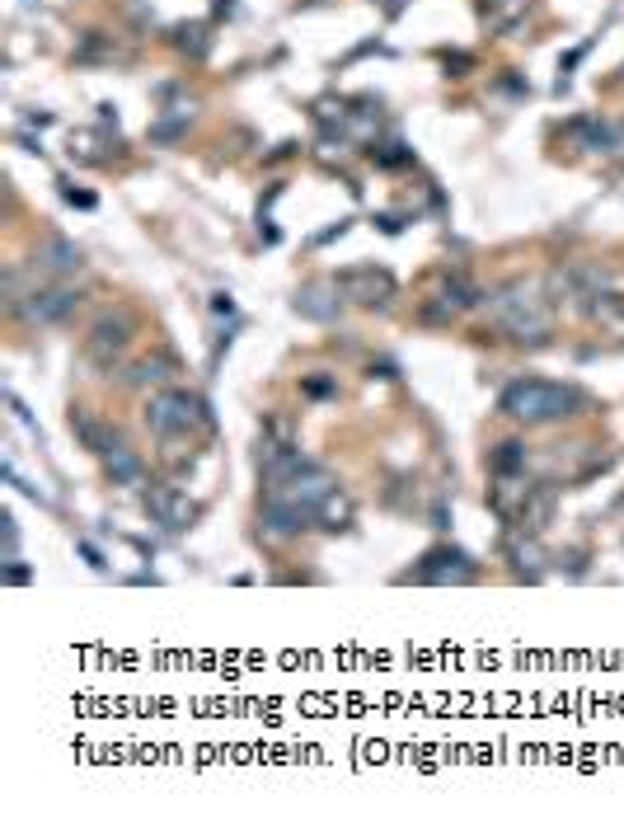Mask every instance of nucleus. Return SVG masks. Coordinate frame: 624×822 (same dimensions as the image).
I'll return each mask as SVG.
<instances>
[{
	"instance_id": "nucleus-1",
	"label": "nucleus",
	"mask_w": 624,
	"mask_h": 822,
	"mask_svg": "<svg viewBox=\"0 0 624 822\" xmlns=\"http://www.w3.org/2000/svg\"><path fill=\"white\" fill-rule=\"evenodd\" d=\"M488 315H493V325L503 329L512 343H549V311L545 301L535 296L531 282H507L498 292L488 296Z\"/></svg>"
},
{
	"instance_id": "nucleus-2",
	"label": "nucleus",
	"mask_w": 624,
	"mask_h": 822,
	"mask_svg": "<svg viewBox=\"0 0 624 822\" xmlns=\"http://www.w3.org/2000/svg\"><path fill=\"white\" fill-rule=\"evenodd\" d=\"M498 409H503L507 419L526 423V428H535V423H559V419H573L582 409V390L554 386V381H512V386L503 390Z\"/></svg>"
},
{
	"instance_id": "nucleus-3",
	"label": "nucleus",
	"mask_w": 624,
	"mask_h": 822,
	"mask_svg": "<svg viewBox=\"0 0 624 822\" xmlns=\"http://www.w3.org/2000/svg\"><path fill=\"white\" fill-rule=\"evenodd\" d=\"M146 428L155 437H188V433H207L212 428V409L207 400L188 395V390H160L146 404Z\"/></svg>"
},
{
	"instance_id": "nucleus-4",
	"label": "nucleus",
	"mask_w": 624,
	"mask_h": 822,
	"mask_svg": "<svg viewBox=\"0 0 624 822\" xmlns=\"http://www.w3.org/2000/svg\"><path fill=\"white\" fill-rule=\"evenodd\" d=\"M132 348V320L127 315H104L99 325L90 329V339H85V362H90L94 372H113L122 357Z\"/></svg>"
},
{
	"instance_id": "nucleus-5",
	"label": "nucleus",
	"mask_w": 624,
	"mask_h": 822,
	"mask_svg": "<svg viewBox=\"0 0 624 822\" xmlns=\"http://www.w3.org/2000/svg\"><path fill=\"white\" fill-rule=\"evenodd\" d=\"M338 287H343V301H352V306H390L395 301V278L376 264H357L348 273H338Z\"/></svg>"
},
{
	"instance_id": "nucleus-6",
	"label": "nucleus",
	"mask_w": 624,
	"mask_h": 822,
	"mask_svg": "<svg viewBox=\"0 0 624 822\" xmlns=\"http://www.w3.org/2000/svg\"><path fill=\"white\" fill-rule=\"evenodd\" d=\"M146 512H151L165 531H188L198 522V503H193L188 489H179V484H151V489H146Z\"/></svg>"
},
{
	"instance_id": "nucleus-7",
	"label": "nucleus",
	"mask_w": 624,
	"mask_h": 822,
	"mask_svg": "<svg viewBox=\"0 0 624 822\" xmlns=\"http://www.w3.org/2000/svg\"><path fill=\"white\" fill-rule=\"evenodd\" d=\"M474 574H479V569H474V559L465 555V550H451V545L427 550V555L418 559V569H413V578H418V583H470Z\"/></svg>"
},
{
	"instance_id": "nucleus-8",
	"label": "nucleus",
	"mask_w": 624,
	"mask_h": 822,
	"mask_svg": "<svg viewBox=\"0 0 624 822\" xmlns=\"http://www.w3.org/2000/svg\"><path fill=\"white\" fill-rule=\"evenodd\" d=\"M76 306H80L76 287H61V282H52V287H38V292L19 306V315H24L29 325H57V320H66Z\"/></svg>"
},
{
	"instance_id": "nucleus-9",
	"label": "nucleus",
	"mask_w": 624,
	"mask_h": 822,
	"mask_svg": "<svg viewBox=\"0 0 624 822\" xmlns=\"http://www.w3.org/2000/svg\"><path fill=\"white\" fill-rule=\"evenodd\" d=\"M554 508H559V489H554V484H535V489H526V494H521V503H517L521 531L540 536V531L554 522Z\"/></svg>"
},
{
	"instance_id": "nucleus-10",
	"label": "nucleus",
	"mask_w": 624,
	"mask_h": 822,
	"mask_svg": "<svg viewBox=\"0 0 624 822\" xmlns=\"http://www.w3.org/2000/svg\"><path fill=\"white\" fill-rule=\"evenodd\" d=\"M343 287L338 282H310V287H301L296 292V315H305V320H320V325H329V320H338V311H343Z\"/></svg>"
},
{
	"instance_id": "nucleus-11",
	"label": "nucleus",
	"mask_w": 624,
	"mask_h": 822,
	"mask_svg": "<svg viewBox=\"0 0 624 822\" xmlns=\"http://www.w3.org/2000/svg\"><path fill=\"white\" fill-rule=\"evenodd\" d=\"M474 301H479V292H474L470 282H465V278H451L442 292L432 296V306L423 311V320H432V325H446V320H456V315L470 311Z\"/></svg>"
},
{
	"instance_id": "nucleus-12",
	"label": "nucleus",
	"mask_w": 624,
	"mask_h": 822,
	"mask_svg": "<svg viewBox=\"0 0 624 822\" xmlns=\"http://www.w3.org/2000/svg\"><path fill=\"white\" fill-rule=\"evenodd\" d=\"M573 137L582 141V151H601V156H620L624 151V127L606 123V118H578Z\"/></svg>"
},
{
	"instance_id": "nucleus-13",
	"label": "nucleus",
	"mask_w": 624,
	"mask_h": 822,
	"mask_svg": "<svg viewBox=\"0 0 624 822\" xmlns=\"http://www.w3.org/2000/svg\"><path fill=\"white\" fill-rule=\"evenodd\" d=\"M33 264L61 278V273H76V268H80V249L71 245V240H61V235H47L43 245L33 249Z\"/></svg>"
},
{
	"instance_id": "nucleus-14",
	"label": "nucleus",
	"mask_w": 624,
	"mask_h": 822,
	"mask_svg": "<svg viewBox=\"0 0 624 822\" xmlns=\"http://www.w3.org/2000/svg\"><path fill=\"white\" fill-rule=\"evenodd\" d=\"M71 428H76V437L94 451V456H113V451L122 447V442H118V428H113V423H104V419H90V414H71Z\"/></svg>"
},
{
	"instance_id": "nucleus-15",
	"label": "nucleus",
	"mask_w": 624,
	"mask_h": 822,
	"mask_svg": "<svg viewBox=\"0 0 624 822\" xmlns=\"http://www.w3.org/2000/svg\"><path fill=\"white\" fill-rule=\"evenodd\" d=\"M526 442H498V451L488 456V470H493V480H517V475H526Z\"/></svg>"
},
{
	"instance_id": "nucleus-16",
	"label": "nucleus",
	"mask_w": 624,
	"mask_h": 822,
	"mask_svg": "<svg viewBox=\"0 0 624 822\" xmlns=\"http://www.w3.org/2000/svg\"><path fill=\"white\" fill-rule=\"evenodd\" d=\"M348 522H352V498L343 494V489H334V494H329L320 508H315V527H324V531H348Z\"/></svg>"
},
{
	"instance_id": "nucleus-17",
	"label": "nucleus",
	"mask_w": 624,
	"mask_h": 822,
	"mask_svg": "<svg viewBox=\"0 0 624 822\" xmlns=\"http://www.w3.org/2000/svg\"><path fill=\"white\" fill-rule=\"evenodd\" d=\"M531 10V0H484V19H488V29H512L521 15Z\"/></svg>"
},
{
	"instance_id": "nucleus-18",
	"label": "nucleus",
	"mask_w": 624,
	"mask_h": 822,
	"mask_svg": "<svg viewBox=\"0 0 624 822\" xmlns=\"http://www.w3.org/2000/svg\"><path fill=\"white\" fill-rule=\"evenodd\" d=\"M169 376H174V362H169V357H146V362H137V367L127 372V386H160Z\"/></svg>"
},
{
	"instance_id": "nucleus-19",
	"label": "nucleus",
	"mask_w": 624,
	"mask_h": 822,
	"mask_svg": "<svg viewBox=\"0 0 624 822\" xmlns=\"http://www.w3.org/2000/svg\"><path fill=\"white\" fill-rule=\"evenodd\" d=\"M174 47L188 57H207V24H179L174 29Z\"/></svg>"
},
{
	"instance_id": "nucleus-20",
	"label": "nucleus",
	"mask_w": 624,
	"mask_h": 822,
	"mask_svg": "<svg viewBox=\"0 0 624 822\" xmlns=\"http://www.w3.org/2000/svg\"><path fill=\"white\" fill-rule=\"evenodd\" d=\"M108 475H113L118 484H137L141 480V461L127 447H118L113 456H108Z\"/></svg>"
},
{
	"instance_id": "nucleus-21",
	"label": "nucleus",
	"mask_w": 624,
	"mask_h": 822,
	"mask_svg": "<svg viewBox=\"0 0 624 822\" xmlns=\"http://www.w3.org/2000/svg\"><path fill=\"white\" fill-rule=\"evenodd\" d=\"M512 564H521V569L531 564L535 574H540V550H535V545H512Z\"/></svg>"
},
{
	"instance_id": "nucleus-22",
	"label": "nucleus",
	"mask_w": 624,
	"mask_h": 822,
	"mask_svg": "<svg viewBox=\"0 0 624 822\" xmlns=\"http://www.w3.org/2000/svg\"><path fill=\"white\" fill-rule=\"evenodd\" d=\"M57 188H61V198H66V202H76V207H94L90 193H76V184H71V179H57Z\"/></svg>"
},
{
	"instance_id": "nucleus-23",
	"label": "nucleus",
	"mask_w": 624,
	"mask_h": 822,
	"mask_svg": "<svg viewBox=\"0 0 624 822\" xmlns=\"http://www.w3.org/2000/svg\"><path fill=\"white\" fill-rule=\"evenodd\" d=\"M334 381H305V395H315V400H324V395H334Z\"/></svg>"
},
{
	"instance_id": "nucleus-24",
	"label": "nucleus",
	"mask_w": 624,
	"mask_h": 822,
	"mask_svg": "<svg viewBox=\"0 0 624 822\" xmlns=\"http://www.w3.org/2000/svg\"><path fill=\"white\" fill-rule=\"evenodd\" d=\"M10 583H29V569H19V559H10V569H5Z\"/></svg>"
},
{
	"instance_id": "nucleus-25",
	"label": "nucleus",
	"mask_w": 624,
	"mask_h": 822,
	"mask_svg": "<svg viewBox=\"0 0 624 822\" xmlns=\"http://www.w3.org/2000/svg\"><path fill=\"white\" fill-rule=\"evenodd\" d=\"M80 555H85V559H90V564H94V569H104V555H99V550H94V545H85V541H80Z\"/></svg>"
},
{
	"instance_id": "nucleus-26",
	"label": "nucleus",
	"mask_w": 624,
	"mask_h": 822,
	"mask_svg": "<svg viewBox=\"0 0 624 822\" xmlns=\"http://www.w3.org/2000/svg\"><path fill=\"white\" fill-rule=\"evenodd\" d=\"M212 311H216V315H230V311H235V306H230V296H226V292H221V296H212Z\"/></svg>"
},
{
	"instance_id": "nucleus-27",
	"label": "nucleus",
	"mask_w": 624,
	"mask_h": 822,
	"mask_svg": "<svg viewBox=\"0 0 624 822\" xmlns=\"http://www.w3.org/2000/svg\"><path fill=\"white\" fill-rule=\"evenodd\" d=\"M385 10H390V15H399V10H404V0H385Z\"/></svg>"
}]
</instances>
